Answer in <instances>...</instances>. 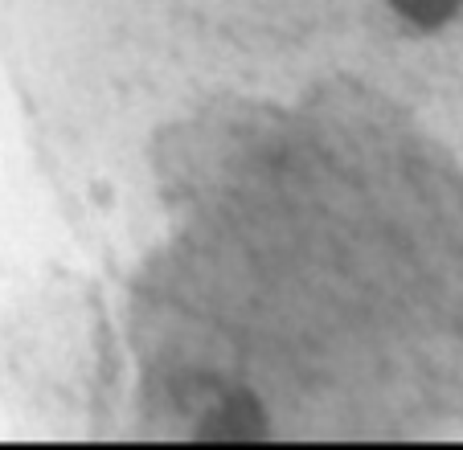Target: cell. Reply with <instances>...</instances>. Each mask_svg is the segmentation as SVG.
Listing matches in <instances>:
<instances>
[{"instance_id":"7a4b0ae2","label":"cell","mask_w":463,"mask_h":450,"mask_svg":"<svg viewBox=\"0 0 463 450\" xmlns=\"http://www.w3.org/2000/svg\"><path fill=\"white\" fill-rule=\"evenodd\" d=\"M459 5L463 0H393V9L402 13L406 21H414L419 29H435L443 21H451Z\"/></svg>"},{"instance_id":"6da1fadb","label":"cell","mask_w":463,"mask_h":450,"mask_svg":"<svg viewBox=\"0 0 463 450\" xmlns=\"http://www.w3.org/2000/svg\"><path fill=\"white\" fill-rule=\"evenodd\" d=\"M267 434V417L250 398H230L202 422L197 438L202 442H254Z\"/></svg>"}]
</instances>
